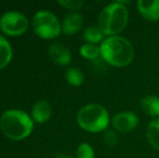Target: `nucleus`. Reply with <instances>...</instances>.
<instances>
[{
	"label": "nucleus",
	"mask_w": 159,
	"mask_h": 158,
	"mask_svg": "<svg viewBox=\"0 0 159 158\" xmlns=\"http://www.w3.org/2000/svg\"><path fill=\"white\" fill-rule=\"evenodd\" d=\"M0 17H1V16H0Z\"/></svg>",
	"instance_id": "obj_22"
},
{
	"label": "nucleus",
	"mask_w": 159,
	"mask_h": 158,
	"mask_svg": "<svg viewBox=\"0 0 159 158\" xmlns=\"http://www.w3.org/2000/svg\"><path fill=\"white\" fill-rule=\"evenodd\" d=\"M79 53L84 59L87 60H96L98 56H101L100 46L92 43H84L79 48Z\"/></svg>",
	"instance_id": "obj_17"
},
{
	"label": "nucleus",
	"mask_w": 159,
	"mask_h": 158,
	"mask_svg": "<svg viewBox=\"0 0 159 158\" xmlns=\"http://www.w3.org/2000/svg\"><path fill=\"white\" fill-rule=\"evenodd\" d=\"M146 139L155 150L159 151V117L153 119L146 129Z\"/></svg>",
	"instance_id": "obj_14"
},
{
	"label": "nucleus",
	"mask_w": 159,
	"mask_h": 158,
	"mask_svg": "<svg viewBox=\"0 0 159 158\" xmlns=\"http://www.w3.org/2000/svg\"><path fill=\"white\" fill-rule=\"evenodd\" d=\"M52 115V106L47 100H39L32 107V116L33 120L37 124H44L50 119Z\"/></svg>",
	"instance_id": "obj_11"
},
{
	"label": "nucleus",
	"mask_w": 159,
	"mask_h": 158,
	"mask_svg": "<svg viewBox=\"0 0 159 158\" xmlns=\"http://www.w3.org/2000/svg\"><path fill=\"white\" fill-rule=\"evenodd\" d=\"M76 158H95V153L92 145L86 142L79 144L76 151Z\"/></svg>",
	"instance_id": "obj_18"
},
{
	"label": "nucleus",
	"mask_w": 159,
	"mask_h": 158,
	"mask_svg": "<svg viewBox=\"0 0 159 158\" xmlns=\"http://www.w3.org/2000/svg\"><path fill=\"white\" fill-rule=\"evenodd\" d=\"M12 56L13 51L10 42L2 35H0V70L9 65V63L12 60Z\"/></svg>",
	"instance_id": "obj_13"
},
{
	"label": "nucleus",
	"mask_w": 159,
	"mask_h": 158,
	"mask_svg": "<svg viewBox=\"0 0 159 158\" xmlns=\"http://www.w3.org/2000/svg\"><path fill=\"white\" fill-rule=\"evenodd\" d=\"M139 117L130 111L119 112L113 117L111 124L117 132L128 133L133 131L139 126Z\"/></svg>",
	"instance_id": "obj_7"
},
{
	"label": "nucleus",
	"mask_w": 159,
	"mask_h": 158,
	"mask_svg": "<svg viewBox=\"0 0 159 158\" xmlns=\"http://www.w3.org/2000/svg\"><path fill=\"white\" fill-rule=\"evenodd\" d=\"M100 50L103 61L115 67L128 66L134 59L133 46L121 36L106 37L100 44Z\"/></svg>",
	"instance_id": "obj_2"
},
{
	"label": "nucleus",
	"mask_w": 159,
	"mask_h": 158,
	"mask_svg": "<svg viewBox=\"0 0 159 158\" xmlns=\"http://www.w3.org/2000/svg\"><path fill=\"white\" fill-rule=\"evenodd\" d=\"M49 56L55 64L61 66H66L71 62V53L67 47L63 43L54 42L48 49Z\"/></svg>",
	"instance_id": "obj_8"
},
{
	"label": "nucleus",
	"mask_w": 159,
	"mask_h": 158,
	"mask_svg": "<svg viewBox=\"0 0 159 158\" xmlns=\"http://www.w3.org/2000/svg\"><path fill=\"white\" fill-rule=\"evenodd\" d=\"M54 158H76L71 155H68V154H60V155H57Z\"/></svg>",
	"instance_id": "obj_21"
},
{
	"label": "nucleus",
	"mask_w": 159,
	"mask_h": 158,
	"mask_svg": "<svg viewBox=\"0 0 159 158\" xmlns=\"http://www.w3.org/2000/svg\"><path fill=\"white\" fill-rule=\"evenodd\" d=\"M34 33L39 38L44 40L55 39L62 33V24L53 12L48 10H40L33 17Z\"/></svg>",
	"instance_id": "obj_5"
},
{
	"label": "nucleus",
	"mask_w": 159,
	"mask_h": 158,
	"mask_svg": "<svg viewBox=\"0 0 159 158\" xmlns=\"http://www.w3.org/2000/svg\"><path fill=\"white\" fill-rule=\"evenodd\" d=\"M141 108L143 113L154 119L159 117V97L147 95L141 100Z\"/></svg>",
	"instance_id": "obj_12"
},
{
	"label": "nucleus",
	"mask_w": 159,
	"mask_h": 158,
	"mask_svg": "<svg viewBox=\"0 0 159 158\" xmlns=\"http://www.w3.org/2000/svg\"><path fill=\"white\" fill-rule=\"evenodd\" d=\"M77 124L81 129L90 133L104 132L109 124V114L101 104L91 103L82 106L77 113Z\"/></svg>",
	"instance_id": "obj_4"
},
{
	"label": "nucleus",
	"mask_w": 159,
	"mask_h": 158,
	"mask_svg": "<svg viewBox=\"0 0 159 158\" xmlns=\"http://www.w3.org/2000/svg\"><path fill=\"white\" fill-rule=\"evenodd\" d=\"M57 3L63 8L67 9V10L76 12L77 10L84 7V0H57Z\"/></svg>",
	"instance_id": "obj_19"
},
{
	"label": "nucleus",
	"mask_w": 159,
	"mask_h": 158,
	"mask_svg": "<svg viewBox=\"0 0 159 158\" xmlns=\"http://www.w3.org/2000/svg\"><path fill=\"white\" fill-rule=\"evenodd\" d=\"M84 26V17L78 12H70L62 22V32L67 36H73L80 32Z\"/></svg>",
	"instance_id": "obj_10"
},
{
	"label": "nucleus",
	"mask_w": 159,
	"mask_h": 158,
	"mask_svg": "<svg viewBox=\"0 0 159 158\" xmlns=\"http://www.w3.org/2000/svg\"><path fill=\"white\" fill-rule=\"evenodd\" d=\"M28 25L27 17L19 11H8L0 17V29L11 37L23 35L28 29Z\"/></svg>",
	"instance_id": "obj_6"
},
{
	"label": "nucleus",
	"mask_w": 159,
	"mask_h": 158,
	"mask_svg": "<svg viewBox=\"0 0 159 158\" xmlns=\"http://www.w3.org/2000/svg\"><path fill=\"white\" fill-rule=\"evenodd\" d=\"M127 1L111 2L104 7L98 17V26L100 29L109 36H118L126 28L129 21V13L125 4Z\"/></svg>",
	"instance_id": "obj_3"
},
{
	"label": "nucleus",
	"mask_w": 159,
	"mask_h": 158,
	"mask_svg": "<svg viewBox=\"0 0 159 158\" xmlns=\"http://www.w3.org/2000/svg\"><path fill=\"white\" fill-rule=\"evenodd\" d=\"M34 120L30 114L22 110L11 108L2 113L0 128L4 135L12 141H23L32 134Z\"/></svg>",
	"instance_id": "obj_1"
},
{
	"label": "nucleus",
	"mask_w": 159,
	"mask_h": 158,
	"mask_svg": "<svg viewBox=\"0 0 159 158\" xmlns=\"http://www.w3.org/2000/svg\"><path fill=\"white\" fill-rule=\"evenodd\" d=\"M65 79L70 86L73 87H79L84 84V75L81 70L77 67H70L65 73Z\"/></svg>",
	"instance_id": "obj_16"
},
{
	"label": "nucleus",
	"mask_w": 159,
	"mask_h": 158,
	"mask_svg": "<svg viewBox=\"0 0 159 158\" xmlns=\"http://www.w3.org/2000/svg\"><path fill=\"white\" fill-rule=\"evenodd\" d=\"M104 36V33L100 29L98 26H89L84 32V38L87 41V43H102L103 40L105 39Z\"/></svg>",
	"instance_id": "obj_15"
},
{
	"label": "nucleus",
	"mask_w": 159,
	"mask_h": 158,
	"mask_svg": "<svg viewBox=\"0 0 159 158\" xmlns=\"http://www.w3.org/2000/svg\"><path fill=\"white\" fill-rule=\"evenodd\" d=\"M136 7L139 13L146 21H159V0H139Z\"/></svg>",
	"instance_id": "obj_9"
},
{
	"label": "nucleus",
	"mask_w": 159,
	"mask_h": 158,
	"mask_svg": "<svg viewBox=\"0 0 159 158\" xmlns=\"http://www.w3.org/2000/svg\"><path fill=\"white\" fill-rule=\"evenodd\" d=\"M103 138H104V143L108 147H115L118 144V134L116 131L107 129V130L104 131Z\"/></svg>",
	"instance_id": "obj_20"
}]
</instances>
